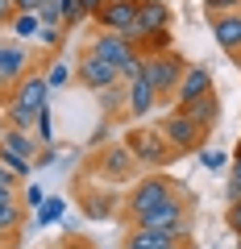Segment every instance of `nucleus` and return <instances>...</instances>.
<instances>
[{
	"label": "nucleus",
	"mask_w": 241,
	"mask_h": 249,
	"mask_svg": "<svg viewBox=\"0 0 241 249\" xmlns=\"http://www.w3.org/2000/svg\"><path fill=\"white\" fill-rule=\"evenodd\" d=\"M133 229H150V232H162L170 241H191V191H175L170 199H162L158 208L142 212L133 220Z\"/></svg>",
	"instance_id": "f257e3e1"
},
{
	"label": "nucleus",
	"mask_w": 241,
	"mask_h": 249,
	"mask_svg": "<svg viewBox=\"0 0 241 249\" xmlns=\"http://www.w3.org/2000/svg\"><path fill=\"white\" fill-rule=\"evenodd\" d=\"M121 142H125V150L137 158L142 170H167V166L179 162V154L170 150V142L158 133V124H129Z\"/></svg>",
	"instance_id": "f03ea898"
},
{
	"label": "nucleus",
	"mask_w": 241,
	"mask_h": 249,
	"mask_svg": "<svg viewBox=\"0 0 241 249\" xmlns=\"http://www.w3.org/2000/svg\"><path fill=\"white\" fill-rule=\"evenodd\" d=\"M175 191H183V183L167 178L162 170H150V175H137V178H133V191H125V196H121V216H125V220H137L142 212L158 208L162 199H170Z\"/></svg>",
	"instance_id": "7ed1b4c3"
},
{
	"label": "nucleus",
	"mask_w": 241,
	"mask_h": 249,
	"mask_svg": "<svg viewBox=\"0 0 241 249\" xmlns=\"http://www.w3.org/2000/svg\"><path fill=\"white\" fill-rule=\"evenodd\" d=\"M158 133L170 142V150L183 158V154H200L208 145V137H212V129L200 121H191L183 108H167V116L158 121Z\"/></svg>",
	"instance_id": "20e7f679"
},
{
	"label": "nucleus",
	"mask_w": 241,
	"mask_h": 249,
	"mask_svg": "<svg viewBox=\"0 0 241 249\" xmlns=\"http://www.w3.org/2000/svg\"><path fill=\"white\" fill-rule=\"evenodd\" d=\"M183 71H187V58H183L179 50L142 54V79L154 88L158 104H170V96H175V88H179V79H183Z\"/></svg>",
	"instance_id": "39448f33"
},
{
	"label": "nucleus",
	"mask_w": 241,
	"mask_h": 249,
	"mask_svg": "<svg viewBox=\"0 0 241 249\" xmlns=\"http://www.w3.org/2000/svg\"><path fill=\"white\" fill-rule=\"evenodd\" d=\"M88 50H92V54H100L104 62H112L116 71H121V79H125V83L142 75V50H137L129 37H121V34H108V29H100V34L88 42Z\"/></svg>",
	"instance_id": "423d86ee"
},
{
	"label": "nucleus",
	"mask_w": 241,
	"mask_h": 249,
	"mask_svg": "<svg viewBox=\"0 0 241 249\" xmlns=\"http://www.w3.org/2000/svg\"><path fill=\"white\" fill-rule=\"evenodd\" d=\"M88 170L96 178H104V183H133L137 175H142V166H137V158L125 150V142H116V145H100V154L88 162Z\"/></svg>",
	"instance_id": "0eeeda50"
},
{
	"label": "nucleus",
	"mask_w": 241,
	"mask_h": 249,
	"mask_svg": "<svg viewBox=\"0 0 241 249\" xmlns=\"http://www.w3.org/2000/svg\"><path fill=\"white\" fill-rule=\"evenodd\" d=\"M137 4L142 0H104L100 4V13L92 21H96L100 29H108V34H121V37H129V42H142V25H137Z\"/></svg>",
	"instance_id": "6e6552de"
},
{
	"label": "nucleus",
	"mask_w": 241,
	"mask_h": 249,
	"mask_svg": "<svg viewBox=\"0 0 241 249\" xmlns=\"http://www.w3.org/2000/svg\"><path fill=\"white\" fill-rule=\"evenodd\" d=\"M75 83L83 91H104V88H116V83H125V79H121V71H116L112 62H104L100 54L83 50L75 58Z\"/></svg>",
	"instance_id": "1a4fd4ad"
},
{
	"label": "nucleus",
	"mask_w": 241,
	"mask_h": 249,
	"mask_svg": "<svg viewBox=\"0 0 241 249\" xmlns=\"http://www.w3.org/2000/svg\"><path fill=\"white\" fill-rule=\"evenodd\" d=\"M29 71H34V54H29V46L17 42V37H0V79L13 88V83H21Z\"/></svg>",
	"instance_id": "9d476101"
},
{
	"label": "nucleus",
	"mask_w": 241,
	"mask_h": 249,
	"mask_svg": "<svg viewBox=\"0 0 241 249\" xmlns=\"http://www.w3.org/2000/svg\"><path fill=\"white\" fill-rule=\"evenodd\" d=\"M9 104H13V108H25V112H37V108H46V104H50V88H46V75H42V71H29L21 83H13Z\"/></svg>",
	"instance_id": "9b49d317"
},
{
	"label": "nucleus",
	"mask_w": 241,
	"mask_h": 249,
	"mask_svg": "<svg viewBox=\"0 0 241 249\" xmlns=\"http://www.w3.org/2000/svg\"><path fill=\"white\" fill-rule=\"evenodd\" d=\"M208 91H216V88H212V71H208V67H200V62H187V71H183V79H179L170 104H175V108H187L191 100L208 96Z\"/></svg>",
	"instance_id": "f8f14e48"
},
{
	"label": "nucleus",
	"mask_w": 241,
	"mask_h": 249,
	"mask_svg": "<svg viewBox=\"0 0 241 249\" xmlns=\"http://www.w3.org/2000/svg\"><path fill=\"white\" fill-rule=\"evenodd\" d=\"M208 29H212L216 46H221L229 58L241 50V13H216V17H208Z\"/></svg>",
	"instance_id": "ddd939ff"
},
{
	"label": "nucleus",
	"mask_w": 241,
	"mask_h": 249,
	"mask_svg": "<svg viewBox=\"0 0 241 249\" xmlns=\"http://www.w3.org/2000/svg\"><path fill=\"white\" fill-rule=\"evenodd\" d=\"M154 108H158V96H154V88L137 75V79L125 83V116H133V121H142V116H150Z\"/></svg>",
	"instance_id": "4468645a"
},
{
	"label": "nucleus",
	"mask_w": 241,
	"mask_h": 249,
	"mask_svg": "<svg viewBox=\"0 0 241 249\" xmlns=\"http://www.w3.org/2000/svg\"><path fill=\"white\" fill-rule=\"evenodd\" d=\"M137 25H142V37L146 34H162V29L175 25V9L167 0H142L137 4Z\"/></svg>",
	"instance_id": "2eb2a0df"
},
{
	"label": "nucleus",
	"mask_w": 241,
	"mask_h": 249,
	"mask_svg": "<svg viewBox=\"0 0 241 249\" xmlns=\"http://www.w3.org/2000/svg\"><path fill=\"white\" fill-rule=\"evenodd\" d=\"M0 150H9V154H17V158L34 162L42 145H37L34 133H21V129H0Z\"/></svg>",
	"instance_id": "dca6fc26"
},
{
	"label": "nucleus",
	"mask_w": 241,
	"mask_h": 249,
	"mask_svg": "<svg viewBox=\"0 0 241 249\" xmlns=\"http://www.w3.org/2000/svg\"><path fill=\"white\" fill-rule=\"evenodd\" d=\"M175 108V104H170ZM183 112L191 116V121H200V124H208V129H216V121H221V96L216 91H208V96H200V100H191Z\"/></svg>",
	"instance_id": "f3484780"
},
{
	"label": "nucleus",
	"mask_w": 241,
	"mask_h": 249,
	"mask_svg": "<svg viewBox=\"0 0 241 249\" xmlns=\"http://www.w3.org/2000/svg\"><path fill=\"white\" fill-rule=\"evenodd\" d=\"M25 224V208L13 191H0V232H17Z\"/></svg>",
	"instance_id": "a211bd4d"
},
{
	"label": "nucleus",
	"mask_w": 241,
	"mask_h": 249,
	"mask_svg": "<svg viewBox=\"0 0 241 249\" xmlns=\"http://www.w3.org/2000/svg\"><path fill=\"white\" fill-rule=\"evenodd\" d=\"M79 204H83V212L96 220V216H112V212H121V199L116 196H92V191H79Z\"/></svg>",
	"instance_id": "6ab92c4d"
},
{
	"label": "nucleus",
	"mask_w": 241,
	"mask_h": 249,
	"mask_svg": "<svg viewBox=\"0 0 241 249\" xmlns=\"http://www.w3.org/2000/svg\"><path fill=\"white\" fill-rule=\"evenodd\" d=\"M9 29L17 34V42H29V37L37 42V34H42V17H37V13H17Z\"/></svg>",
	"instance_id": "aec40b11"
},
{
	"label": "nucleus",
	"mask_w": 241,
	"mask_h": 249,
	"mask_svg": "<svg viewBox=\"0 0 241 249\" xmlns=\"http://www.w3.org/2000/svg\"><path fill=\"white\" fill-rule=\"evenodd\" d=\"M67 83H75V67H67V58H50V71H46V88L58 91V88H67Z\"/></svg>",
	"instance_id": "412c9836"
},
{
	"label": "nucleus",
	"mask_w": 241,
	"mask_h": 249,
	"mask_svg": "<svg viewBox=\"0 0 241 249\" xmlns=\"http://www.w3.org/2000/svg\"><path fill=\"white\" fill-rule=\"evenodd\" d=\"M63 212H67V204H63V199H46V204L34 212V229H46V224H58V220H63Z\"/></svg>",
	"instance_id": "4be33fe9"
},
{
	"label": "nucleus",
	"mask_w": 241,
	"mask_h": 249,
	"mask_svg": "<svg viewBox=\"0 0 241 249\" xmlns=\"http://www.w3.org/2000/svg\"><path fill=\"white\" fill-rule=\"evenodd\" d=\"M34 137H37V145H50V142H54V116H50V104H46V108H37Z\"/></svg>",
	"instance_id": "5701e85b"
},
{
	"label": "nucleus",
	"mask_w": 241,
	"mask_h": 249,
	"mask_svg": "<svg viewBox=\"0 0 241 249\" xmlns=\"http://www.w3.org/2000/svg\"><path fill=\"white\" fill-rule=\"evenodd\" d=\"M137 50H142V54H167V50H175V46H170V29H162V34H146L142 42H137Z\"/></svg>",
	"instance_id": "b1692460"
},
{
	"label": "nucleus",
	"mask_w": 241,
	"mask_h": 249,
	"mask_svg": "<svg viewBox=\"0 0 241 249\" xmlns=\"http://www.w3.org/2000/svg\"><path fill=\"white\" fill-rule=\"evenodd\" d=\"M58 13H63V25H67V34H71V29H79L83 21V9H79V0H58Z\"/></svg>",
	"instance_id": "393cba45"
},
{
	"label": "nucleus",
	"mask_w": 241,
	"mask_h": 249,
	"mask_svg": "<svg viewBox=\"0 0 241 249\" xmlns=\"http://www.w3.org/2000/svg\"><path fill=\"white\" fill-rule=\"evenodd\" d=\"M96 96H100V104H104V112H121V108H125V83L104 88V91H96Z\"/></svg>",
	"instance_id": "a878e982"
},
{
	"label": "nucleus",
	"mask_w": 241,
	"mask_h": 249,
	"mask_svg": "<svg viewBox=\"0 0 241 249\" xmlns=\"http://www.w3.org/2000/svg\"><path fill=\"white\" fill-rule=\"evenodd\" d=\"M21 208H25V212H37V208L46 204V187H37V183H29V187H21Z\"/></svg>",
	"instance_id": "bb28decb"
},
{
	"label": "nucleus",
	"mask_w": 241,
	"mask_h": 249,
	"mask_svg": "<svg viewBox=\"0 0 241 249\" xmlns=\"http://www.w3.org/2000/svg\"><path fill=\"white\" fill-rule=\"evenodd\" d=\"M63 42H67V29H63V25H42V34H37V46H46V50H58Z\"/></svg>",
	"instance_id": "cd10ccee"
},
{
	"label": "nucleus",
	"mask_w": 241,
	"mask_h": 249,
	"mask_svg": "<svg viewBox=\"0 0 241 249\" xmlns=\"http://www.w3.org/2000/svg\"><path fill=\"white\" fill-rule=\"evenodd\" d=\"M200 162H204V170H224L229 166V154L224 150H208L204 145V150H200Z\"/></svg>",
	"instance_id": "c85d7f7f"
},
{
	"label": "nucleus",
	"mask_w": 241,
	"mask_h": 249,
	"mask_svg": "<svg viewBox=\"0 0 241 249\" xmlns=\"http://www.w3.org/2000/svg\"><path fill=\"white\" fill-rule=\"evenodd\" d=\"M0 162H4V166H9V170H13V175H17V178H25L29 170H34V162L17 158V154H9V150H0Z\"/></svg>",
	"instance_id": "c756f323"
},
{
	"label": "nucleus",
	"mask_w": 241,
	"mask_h": 249,
	"mask_svg": "<svg viewBox=\"0 0 241 249\" xmlns=\"http://www.w3.org/2000/svg\"><path fill=\"white\" fill-rule=\"evenodd\" d=\"M37 17H42V25H63V13H58V0H46L42 9H37ZM67 29V25H63Z\"/></svg>",
	"instance_id": "7c9ffc66"
},
{
	"label": "nucleus",
	"mask_w": 241,
	"mask_h": 249,
	"mask_svg": "<svg viewBox=\"0 0 241 249\" xmlns=\"http://www.w3.org/2000/svg\"><path fill=\"white\" fill-rule=\"evenodd\" d=\"M204 13L216 17V13H241V0H204Z\"/></svg>",
	"instance_id": "2f4dec72"
},
{
	"label": "nucleus",
	"mask_w": 241,
	"mask_h": 249,
	"mask_svg": "<svg viewBox=\"0 0 241 249\" xmlns=\"http://www.w3.org/2000/svg\"><path fill=\"white\" fill-rule=\"evenodd\" d=\"M58 249H96V241H92V237H83V232H67Z\"/></svg>",
	"instance_id": "473e14b6"
},
{
	"label": "nucleus",
	"mask_w": 241,
	"mask_h": 249,
	"mask_svg": "<svg viewBox=\"0 0 241 249\" xmlns=\"http://www.w3.org/2000/svg\"><path fill=\"white\" fill-rule=\"evenodd\" d=\"M0 191H13V196H17V191H21V178L13 175V170L4 166V162H0Z\"/></svg>",
	"instance_id": "72a5a7b5"
},
{
	"label": "nucleus",
	"mask_w": 241,
	"mask_h": 249,
	"mask_svg": "<svg viewBox=\"0 0 241 249\" xmlns=\"http://www.w3.org/2000/svg\"><path fill=\"white\" fill-rule=\"evenodd\" d=\"M54 162H58V145H42V150H37V158H34V166H54Z\"/></svg>",
	"instance_id": "f704fd0d"
},
{
	"label": "nucleus",
	"mask_w": 241,
	"mask_h": 249,
	"mask_svg": "<svg viewBox=\"0 0 241 249\" xmlns=\"http://www.w3.org/2000/svg\"><path fill=\"white\" fill-rule=\"evenodd\" d=\"M224 224L241 237V204H229V208H224Z\"/></svg>",
	"instance_id": "c9c22d12"
},
{
	"label": "nucleus",
	"mask_w": 241,
	"mask_h": 249,
	"mask_svg": "<svg viewBox=\"0 0 241 249\" xmlns=\"http://www.w3.org/2000/svg\"><path fill=\"white\" fill-rule=\"evenodd\" d=\"M13 17H17V4H13V0H0V29H9Z\"/></svg>",
	"instance_id": "e433bc0d"
},
{
	"label": "nucleus",
	"mask_w": 241,
	"mask_h": 249,
	"mask_svg": "<svg viewBox=\"0 0 241 249\" xmlns=\"http://www.w3.org/2000/svg\"><path fill=\"white\" fill-rule=\"evenodd\" d=\"M100 4H104V0H79V9H83V17H96V13H100Z\"/></svg>",
	"instance_id": "4c0bfd02"
},
{
	"label": "nucleus",
	"mask_w": 241,
	"mask_h": 249,
	"mask_svg": "<svg viewBox=\"0 0 241 249\" xmlns=\"http://www.w3.org/2000/svg\"><path fill=\"white\" fill-rule=\"evenodd\" d=\"M13 4H17V13H37L46 0H13Z\"/></svg>",
	"instance_id": "58836bf2"
},
{
	"label": "nucleus",
	"mask_w": 241,
	"mask_h": 249,
	"mask_svg": "<svg viewBox=\"0 0 241 249\" xmlns=\"http://www.w3.org/2000/svg\"><path fill=\"white\" fill-rule=\"evenodd\" d=\"M0 249H17V232H0Z\"/></svg>",
	"instance_id": "ea45409f"
},
{
	"label": "nucleus",
	"mask_w": 241,
	"mask_h": 249,
	"mask_svg": "<svg viewBox=\"0 0 241 249\" xmlns=\"http://www.w3.org/2000/svg\"><path fill=\"white\" fill-rule=\"evenodd\" d=\"M229 183H241V158H233V166H229Z\"/></svg>",
	"instance_id": "a19ab883"
},
{
	"label": "nucleus",
	"mask_w": 241,
	"mask_h": 249,
	"mask_svg": "<svg viewBox=\"0 0 241 249\" xmlns=\"http://www.w3.org/2000/svg\"><path fill=\"white\" fill-rule=\"evenodd\" d=\"M9 91H13V88H9V83H4V79H0V108L9 104Z\"/></svg>",
	"instance_id": "79ce46f5"
},
{
	"label": "nucleus",
	"mask_w": 241,
	"mask_h": 249,
	"mask_svg": "<svg viewBox=\"0 0 241 249\" xmlns=\"http://www.w3.org/2000/svg\"><path fill=\"white\" fill-rule=\"evenodd\" d=\"M233 67H237V75H241V50H237V54H233Z\"/></svg>",
	"instance_id": "37998d69"
},
{
	"label": "nucleus",
	"mask_w": 241,
	"mask_h": 249,
	"mask_svg": "<svg viewBox=\"0 0 241 249\" xmlns=\"http://www.w3.org/2000/svg\"><path fill=\"white\" fill-rule=\"evenodd\" d=\"M237 249H241V241H237Z\"/></svg>",
	"instance_id": "c03bdc74"
},
{
	"label": "nucleus",
	"mask_w": 241,
	"mask_h": 249,
	"mask_svg": "<svg viewBox=\"0 0 241 249\" xmlns=\"http://www.w3.org/2000/svg\"><path fill=\"white\" fill-rule=\"evenodd\" d=\"M237 241H241V237H237Z\"/></svg>",
	"instance_id": "a18cd8bd"
}]
</instances>
